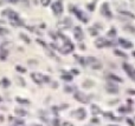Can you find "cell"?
Wrapping results in <instances>:
<instances>
[{
    "instance_id": "obj_1",
    "label": "cell",
    "mask_w": 135,
    "mask_h": 126,
    "mask_svg": "<svg viewBox=\"0 0 135 126\" xmlns=\"http://www.w3.org/2000/svg\"><path fill=\"white\" fill-rule=\"evenodd\" d=\"M88 64L91 66V68L93 70H101L102 68V64L100 62V60H97L96 58H94V57H91V58H88Z\"/></svg>"
},
{
    "instance_id": "obj_2",
    "label": "cell",
    "mask_w": 135,
    "mask_h": 126,
    "mask_svg": "<svg viewBox=\"0 0 135 126\" xmlns=\"http://www.w3.org/2000/svg\"><path fill=\"white\" fill-rule=\"evenodd\" d=\"M75 99L77 101L82 102V104H87L89 102V97L87 94H84L83 92H76L75 93Z\"/></svg>"
},
{
    "instance_id": "obj_3",
    "label": "cell",
    "mask_w": 135,
    "mask_h": 126,
    "mask_svg": "<svg viewBox=\"0 0 135 126\" xmlns=\"http://www.w3.org/2000/svg\"><path fill=\"white\" fill-rule=\"evenodd\" d=\"M123 68H125L126 73H127V74H128L129 77H130V78L135 81V68L133 67V66H130L129 64H127V62L123 64Z\"/></svg>"
},
{
    "instance_id": "obj_4",
    "label": "cell",
    "mask_w": 135,
    "mask_h": 126,
    "mask_svg": "<svg viewBox=\"0 0 135 126\" xmlns=\"http://www.w3.org/2000/svg\"><path fill=\"white\" fill-rule=\"evenodd\" d=\"M95 45H96L97 47L102 48V47H106V46H110L111 43H110V41H108L107 39H104V38H100V39H97V40H96Z\"/></svg>"
},
{
    "instance_id": "obj_5",
    "label": "cell",
    "mask_w": 135,
    "mask_h": 126,
    "mask_svg": "<svg viewBox=\"0 0 135 126\" xmlns=\"http://www.w3.org/2000/svg\"><path fill=\"white\" fill-rule=\"evenodd\" d=\"M52 11H53V13L56 15H58V14H61L63 12V5L61 3H58V1L52 4Z\"/></svg>"
},
{
    "instance_id": "obj_6",
    "label": "cell",
    "mask_w": 135,
    "mask_h": 126,
    "mask_svg": "<svg viewBox=\"0 0 135 126\" xmlns=\"http://www.w3.org/2000/svg\"><path fill=\"white\" fill-rule=\"evenodd\" d=\"M72 116L76 117L77 119H84L85 118V111L83 109H78L75 112H72Z\"/></svg>"
},
{
    "instance_id": "obj_7",
    "label": "cell",
    "mask_w": 135,
    "mask_h": 126,
    "mask_svg": "<svg viewBox=\"0 0 135 126\" xmlns=\"http://www.w3.org/2000/svg\"><path fill=\"white\" fill-rule=\"evenodd\" d=\"M101 11H102L103 15H106V17H108V18H111V12H110V10H109V5H108L107 3L102 5Z\"/></svg>"
},
{
    "instance_id": "obj_8",
    "label": "cell",
    "mask_w": 135,
    "mask_h": 126,
    "mask_svg": "<svg viewBox=\"0 0 135 126\" xmlns=\"http://www.w3.org/2000/svg\"><path fill=\"white\" fill-rule=\"evenodd\" d=\"M31 78L33 79V81L37 82V84H42L43 82V74H40V73H32Z\"/></svg>"
},
{
    "instance_id": "obj_9",
    "label": "cell",
    "mask_w": 135,
    "mask_h": 126,
    "mask_svg": "<svg viewBox=\"0 0 135 126\" xmlns=\"http://www.w3.org/2000/svg\"><path fill=\"white\" fill-rule=\"evenodd\" d=\"M71 51H73V45L71 44V43H69V41H66L65 46L63 47V53L66 54V53H69V52H71Z\"/></svg>"
},
{
    "instance_id": "obj_10",
    "label": "cell",
    "mask_w": 135,
    "mask_h": 126,
    "mask_svg": "<svg viewBox=\"0 0 135 126\" xmlns=\"http://www.w3.org/2000/svg\"><path fill=\"white\" fill-rule=\"evenodd\" d=\"M118 44L121 45V46H123L125 48H130L133 46L132 43H129V41L125 40V39H122V38H120V39H118Z\"/></svg>"
},
{
    "instance_id": "obj_11",
    "label": "cell",
    "mask_w": 135,
    "mask_h": 126,
    "mask_svg": "<svg viewBox=\"0 0 135 126\" xmlns=\"http://www.w3.org/2000/svg\"><path fill=\"white\" fill-rule=\"evenodd\" d=\"M75 37H76V39H78V40L83 39V33H82V30H81L80 27L75 28Z\"/></svg>"
},
{
    "instance_id": "obj_12",
    "label": "cell",
    "mask_w": 135,
    "mask_h": 126,
    "mask_svg": "<svg viewBox=\"0 0 135 126\" xmlns=\"http://www.w3.org/2000/svg\"><path fill=\"white\" fill-rule=\"evenodd\" d=\"M107 91L109 93H117L118 92V87L117 86H114V85H110V84H109V85L107 86Z\"/></svg>"
},
{
    "instance_id": "obj_13",
    "label": "cell",
    "mask_w": 135,
    "mask_h": 126,
    "mask_svg": "<svg viewBox=\"0 0 135 126\" xmlns=\"http://www.w3.org/2000/svg\"><path fill=\"white\" fill-rule=\"evenodd\" d=\"M108 79H111V80H114V81H118V82L123 81L120 77H117V75H115V74H109V75H108Z\"/></svg>"
},
{
    "instance_id": "obj_14",
    "label": "cell",
    "mask_w": 135,
    "mask_h": 126,
    "mask_svg": "<svg viewBox=\"0 0 135 126\" xmlns=\"http://www.w3.org/2000/svg\"><path fill=\"white\" fill-rule=\"evenodd\" d=\"M14 112L17 113V114H19V116H21V117H24V116H26V114H27V112H26V111L20 110V109H16V110H14Z\"/></svg>"
},
{
    "instance_id": "obj_15",
    "label": "cell",
    "mask_w": 135,
    "mask_h": 126,
    "mask_svg": "<svg viewBox=\"0 0 135 126\" xmlns=\"http://www.w3.org/2000/svg\"><path fill=\"white\" fill-rule=\"evenodd\" d=\"M7 50H4V48H1V51H0V58L3 59V60H5L6 59V57H7Z\"/></svg>"
},
{
    "instance_id": "obj_16",
    "label": "cell",
    "mask_w": 135,
    "mask_h": 126,
    "mask_svg": "<svg viewBox=\"0 0 135 126\" xmlns=\"http://www.w3.org/2000/svg\"><path fill=\"white\" fill-rule=\"evenodd\" d=\"M83 86L84 87H91V86H94V81H91V80H85V81L83 82Z\"/></svg>"
},
{
    "instance_id": "obj_17",
    "label": "cell",
    "mask_w": 135,
    "mask_h": 126,
    "mask_svg": "<svg viewBox=\"0 0 135 126\" xmlns=\"http://www.w3.org/2000/svg\"><path fill=\"white\" fill-rule=\"evenodd\" d=\"M20 38L23 39V40H25V43H26V44H30V43H31V40H30V38H28L27 35H25L24 33H21V34H20Z\"/></svg>"
},
{
    "instance_id": "obj_18",
    "label": "cell",
    "mask_w": 135,
    "mask_h": 126,
    "mask_svg": "<svg viewBox=\"0 0 135 126\" xmlns=\"http://www.w3.org/2000/svg\"><path fill=\"white\" fill-rule=\"evenodd\" d=\"M125 30L128 32H132L133 34H135V27H133V26H130V25H128V26H125Z\"/></svg>"
},
{
    "instance_id": "obj_19",
    "label": "cell",
    "mask_w": 135,
    "mask_h": 126,
    "mask_svg": "<svg viewBox=\"0 0 135 126\" xmlns=\"http://www.w3.org/2000/svg\"><path fill=\"white\" fill-rule=\"evenodd\" d=\"M62 79H64V80H66V81H71V80H72V75H70V74H63L62 75Z\"/></svg>"
},
{
    "instance_id": "obj_20",
    "label": "cell",
    "mask_w": 135,
    "mask_h": 126,
    "mask_svg": "<svg viewBox=\"0 0 135 126\" xmlns=\"http://www.w3.org/2000/svg\"><path fill=\"white\" fill-rule=\"evenodd\" d=\"M91 111H93L94 114H97V113H100V112H101L100 109H98L96 105H93V106H91Z\"/></svg>"
},
{
    "instance_id": "obj_21",
    "label": "cell",
    "mask_w": 135,
    "mask_h": 126,
    "mask_svg": "<svg viewBox=\"0 0 135 126\" xmlns=\"http://www.w3.org/2000/svg\"><path fill=\"white\" fill-rule=\"evenodd\" d=\"M120 13H121V14H123V15H127V17H129V18H135V15H134V14H132L130 12H126V11H121Z\"/></svg>"
},
{
    "instance_id": "obj_22",
    "label": "cell",
    "mask_w": 135,
    "mask_h": 126,
    "mask_svg": "<svg viewBox=\"0 0 135 126\" xmlns=\"http://www.w3.org/2000/svg\"><path fill=\"white\" fill-rule=\"evenodd\" d=\"M16 79H17V82L20 86H25V81H24V79H23V78H20V77H17Z\"/></svg>"
},
{
    "instance_id": "obj_23",
    "label": "cell",
    "mask_w": 135,
    "mask_h": 126,
    "mask_svg": "<svg viewBox=\"0 0 135 126\" xmlns=\"http://www.w3.org/2000/svg\"><path fill=\"white\" fill-rule=\"evenodd\" d=\"M6 34H8V30L4 27H0V35H6Z\"/></svg>"
},
{
    "instance_id": "obj_24",
    "label": "cell",
    "mask_w": 135,
    "mask_h": 126,
    "mask_svg": "<svg viewBox=\"0 0 135 126\" xmlns=\"http://www.w3.org/2000/svg\"><path fill=\"white\" fill-rule=\"evenodd\" d=\"M17 101L20 102V104H30V101H28V100H26V99H21V98H19V97L17 98Z\"/></svg>"
},
{
    "instance_id": "obj_25",
    "label": "cell",
    "mask_w": 135,
    "mask_h": 126,
    "mask_svg": "<svg viewBox=\"0 0 135 126\" xmlns=\"http://www.w3.org/2000/svg\"><path fill=\"white\" fill-rule=\"evenodd\" d=\"M1 84H3L5 87H7V86L10 85V81L7 80V78H4V79H3V81H1Z\"/></svg>"
},
{
    "instance_id": "obj_26",
    "label": "cell",
    "mask_w": 135,
    "mask_h": 126,
    "mask_svg": "<svg viewBox=\"0 0 135 126\" xmlns=\"http://www.w3.org/2000/svg\"><path fill=\"white\" fill-rule=\"evenodd\" d=\"M108 35H109V37H115V35H116V32H115L114 28H111L110 31L108 32Z\"/></svg>"
},
{
    "instance_id": "obj_27",
    "label": "cell",
    "mask_w": 135,
    "mask_h": 126,
    "mask_svg": "<svg viewBox=\"0 0 135 126\" xmlns=\"http://www.w3.org/2000/svg\"><path fill=\"white\" fill-rule=\"evenodd\" d=\"M17 71L18 72H20V73H25V72H26V70H25L24 67H21V66H17Z\"/></svg>"
},
{
    "instance_id": "obj_28",
    "label": "cell",
    "mask_w": 135,
    "mask_h": 126,
    "mask_svg": "<svg viewBox=\"0 0 135 126\" xmlns=\"http://www.w3.org/2000/svg\"><path fill=\"white\" fill-rule=\"evenodd\" d=\"M40 3H42L43 6H48L49 4L51 3V0H40Z\"/></svg>"
},
{
    "instance_id": "obj_29",
    "label": "cell",
    "mask_w": 135,
    "mask_h": 126,
    "mask_svg": "<svg viewBox=\"0 0 135 126\" xmlns=\"http://www.w3.org/2000/svg\"><path fill=\"white\" fill-rule=\"evenodd\" d=\"M114 53L116 55H118V57H123V58H126V54H125V53H122V52H120V51H115Z\"/></svg>"
},
{
    "instance_id": "obj_30",
    "label": "cell",
    "mask_w": 135,
    "mask_h": 126,
    "mask_svg": "<svg viewBox=\"0 0 135 126\" xmlns=\"http://www.w3.org/2000/svg\"><path fill=\"white\" fill-rule=\"evenodd\" d=\"M52 124H53V126H61V123H59L58 119H53L52 120Z\"/></svg>"
},
{
    "instance_id": "obj_31",
    "label": "cell",
    "mask_w": 135,
    "mask_h": 126,
    "mask_svg": "<svg viewBox=\"0 0 135 126\" xmlns=\"http://www.w3.org/2000/svg\"><path fill=\"white\" fill-rule=\"evenodd\" d=\"M73 89L72 87H70V86H65V92H72Z\"/></svg>"
},
{
    "instance_id": "obj_32",
    "label": "cell",
    "mask_w": 135,
    "mask_h": 126,
    "mask_svg": "<svg viewBox=\"0 0 135 126\" xmlns=\"http://www.w3.org/2000/svg\"><path fill=\"white\" fill-rule=\"evenodd\" d=\"M77 59H78V62H81L82 65H84L85 64V61H84V58H80V57H76Z\"/></svg>"
},
{
    "instance_id": "obj_33",
    "label": "cell",
    "mask_w": 135,
    "mask_h": 126,
    "mask_svg": "<svg viewBox=\"0 0 135 126\" xmlns=\"http://www.w3.org/2000/svg\"><path fill=\"white\" fill-rule=\"evenodd\" d=\"M89 32H91V34L93 35H97V32L94 30V28H89Z\"/></svg>"
},
{
    "instance_id": "obj_34",
    "label": "cell",
    "mask_w": 135,
    "mask_h": 126,
    "mask_svg": "<svg viewBox=\"0 0 135 126\" xmlns=\"http://www.w3.org/2000/svg\"><path fill=\"white\" fill-rule=\"evenodd\" d=\"M94 7H95V6H94V5H91V6H90V5H89V6H88V8H89V10H91V11H93V10H94Z\"/></svg>"
},
{
    "instance_id": "obj_35",
    "label": "cell",
    "mask_w": 135,
    "mask_h": 126,
    "mask_svg": "<svg viewBox=\"0 0 135 126\" xmlns=\"http://www.w3.org/2000/svg\"><path fill=\"white\" fill-rule=\"evenodd\" d=\"M128 123H129V124H130V125H132V126H134V123H133V121H132V120H130V119H129V120H128Z\"/></svg>"
},
{
    "instance_id": "obj_36",
    "label": "cell",
    "mask_w": 135,
    "mask_h": 126,
    "mask_svg": "<svg viewBox=\"0 0 135 126\" xmlns=\"http://www.w3.org/2000/svg\"><path fill=\"white\" fill-rule=\"evenodd\" d=\"M4 120V118H3V116H0V121H3Z\"/></svg>"
},
{
    "instance_id": "obj_37",
    "label": "cell",
    "mask_w": 135,
    "mask_h": 126,
    "mask_svg": "<svg viewBox=\"0 0 135 126\" xmlns=\"http://www.w3.org/2000/svg\"><path fill=\"white\" fill-rule=\"evenodd\" d=\"M129 93H134L135 94V91H129Z\"/></svg>"
},
{
    "instance_id": "obj_38",
    "label": "cell",
    "mask_w": 135,
    "mask_h": 126,
    "mask_svg": "<svg viewBox=\"0 0 135 126\" xmlns=\"http://www.w3.org/2000/svg\"><path fill=\"white\" fill-rule=\"evenodd\" d=\"M19 1H25V3H26V1H27V0H19Z\"/></svg>"
},
{
    "instance_id": "obj_39",
    "label": "cell",
    "mask_w": 135,
    "mask_h": 126,
    "mask_svg": "<svg viewBox=\"0 0 135 126\" xmlns=\"http://www.w3.org/2000/svg\"><path fill=\"white\" fill-rule=\"evenodd\" d=\"M133 55H134V57H135V52H133Z\"/></svg>"
},
{
    "instance_id": "obj_40",
    "label": "cell",
    "mask_w": 135,
    "mask_h": 126,
    "mask_svg": "<svg viewBox=\"0 0 135 126\" xmlns=\"http://www.w3.org/2000/svg\"><path fill=\"white\" fill-rule=\"evenodd\" d=\"M0 102H1V98H0Z\"/></svg>"
},
{
    "instance_id": "obj_41",
    "label": "cell",
    "mask_w": 135,
    "mask_h": 126,
    "mask_svg": "<svg viewBox=\"0 0 135 126\" xmlns=\"http://www.w3.org/2000/svg\"><path fill=\"white\" fill-rule=\"evenodd\" d=\"M110 126H115V125H110Z\"/></svg>"
}]
</instances>
